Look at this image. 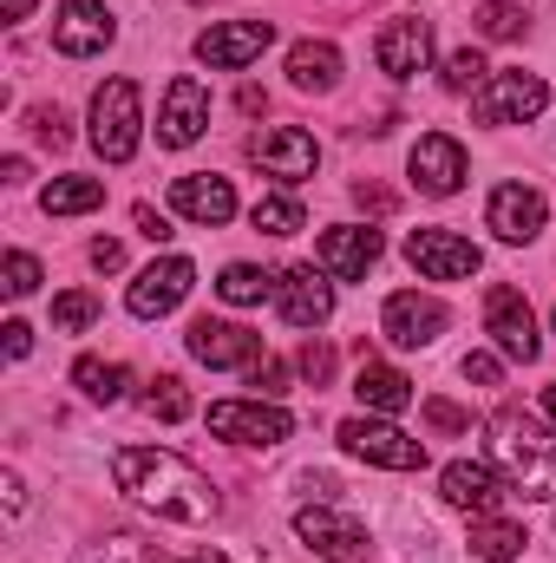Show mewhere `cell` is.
<instances>
[{
	"label": "cell",
	"instance_id": "9c48e42d",
	"mask_svg": "<svg viewBox=\"0 0 556 563\" xmlns=\"http://www.w3.org/2000/svg\"><path fill=\"white\" fill-rule=\"evenodd\" d=\"M407 263L432 282H465V276L485 269L478 243H465L458 230H413V236H407Z\"/></svg>",
	"mask_w": 556,
	"mask_h": 563
},
{
	"label": "cell",
	"instance_id": "9a60e30c",
	"mask_svg": "<svg viewBox=\"0 0 556 563\" xmlns=\"http://www.w3.org/2000/svg\"><path fill=\"white\" fill-rule=\"evenodd\" d=\"M485 223L498 230V243H537V230L551 223V203H544V190H531V184H498Z\"/></svg>",
	"mask_w": 556,
	"mask_h": 563
},
{
	"label": "cell",
	"instance_id": "7dc6e473",
	"mask_svg": "<svg viewBox=\"0 0 556 563\" xmlns=\"http://www.w3.org/2000/svg\"><path fill=\"white\" fill-rule=\"evenodd\" d=\"M544 413L556 420V387H544Z\"/></svg>",
	"mask_w": 556,
	"mask_h": 563
},
{
	"label": "cell",
	"instance_id": "f6af8a7d",
	"mask_svg": "<svg viewBox=\"0 0 556 563\" xmlns=\"http://www.w3.org/2000/svg\"><path fill=\"white\" fill-rule=\"evenodd\" d=\"M26 347H33V328H26V321H7V354H13V361H20V354H26Z\"/></svg>",
	"mask_w": 556,
	"mask_h": 563
},
{
	"label": "cell",
	"instance_id": "484cf974",
	"mask_svg": "<svg viewBox=\"0 0 556 563\" xmlns=\"http://www.w3.org/2000/svg\"><path fill=\"white\" fill-rule=\"evenodd\" d=\"M524 525H504V518H478L471 525V558H485V563H511V558H524Z\"/></svg>",
	"mask_w": 556,
	"mask_h": 563
},
{
	"label": "cell",
	"instance_id": "ee69618b",
	"mask_svg": "<svg viewBox=\"0 0 556 563\" xmlns=\"http://www.w3.org/2000/svg\"><path fill=\"white\" fill-rule=\"evenodd\" d=\"M354 203H360V210H393V190H380V184H354Z\"/></svg>",
	"mask_w": 556,
	"mask_h": 563
},
{
	"label": "cell",
	"instance_id": "8d00e7d4",
	"mask_svg": "<svg viewBox=\"0 0 556 563\" xmlns=\"http://www.w3.org/2000/svg\"><path fill=\"white\" fill-rule=\"evenodd\" d=\"M99 563H164V558H157V544H144V538H112V544L99 551Z\"/></svg>",
	"mask_w": 556,
	"mask_h": 563
},
{
	"label": "cell",
	"instance_id": "7bdbcfd3",
	"mask_svg": "<svg viewBox=\"0 0 556 563\" xmlns=\"http://www.w3.org/2000/svg\"><path fill=\"white\" fill-rule=\"evenodd\" d=\"M92 269H125V243L99 236V243H92Z\"/></svg>",
	"mask_w": 556,
	"mask_h": 563
},
{
	"label": "cell",
	"instance_id": "bcb514c9",
	"mask_svg": "<svg viewBox=\"0 0 556 563\" xmlns=\"http://www.w3.org/2000/svg\"><path fill=\"white\" fill-rule=\"evenodd\" d=\"M33 13V0H7V20H26Z\"/></svg>",
	"mask_w": 556,
	"mask_h": 563
},
{
	"label": "cell",
	"instance_id": "7c38bea8",
	"mask_svg": "<svg viewBox=\"0 0 556 563\" xmlns=\"http://www.w3.org/2000/svg\"><path fill=\"white\" fill-rule=\"evenodd\" d=\"M203 125H210V92H203V79L177 73L170 92H164V112H157V144L164 151H184V144L203 139Z\"/></svg>",
	"mask_w": 556,
	"mask_h": 563
},
{
	"label": "cell",
	"instance_id": "603a6c76",
	"mask_svg": "<svg viewBox=\"0 0 556 563\" xmlns=\"http://www.w3.org/2000/svg\"><path fill=\"white\" fill-rule=\"evenodd\" d=\"M170 203H177V217H190V223H203V230H216V223L236 217V190H230V177H210V170L177 177V184H170Z\"/></svg>",
	"mask_w": 556,
	"mask_h": 563
},
{
	"label": "cell",
	"instance_id": "52a82bcc",
	"mask_svg": "<svg viewBox=\"0 0 556 563\" xmlns=\"http://www.w3.org/2000/svg\"><path fill=\"white\" fill-rule=\"evenodd\" d=\"M210 432L236 439V445H281L294 432V413H281L276 400H216L210 407Z\"/></svg>",
	"mask_w": 556,
	"mask_h": 563
},
{
	"label": "cell",
	"instance_id": "277c9868",
	"mask_svg": "<svg viewBox=\"0 0 556 563\" xmlns=\"http://www.w3.org/2000/svg\"><path fill=\"white\" fill-rule=\"evenodd\" d=\"M485 334L498 341V354H511V361H524V367L544 354V341H537V314H531L524 288H511V282H498V288L485 295Z\"/></svg>",
	"mask_w": 556,
	"mask_h": 563
},
{
	"label": "cell",
	"instance_id": "f35d334b",
	"mask_svg": "<svg viewBox=\"0 0 556 563\" xmlns=\"http://www.w3.org/2000/svg\"><path fill=\"white\" fill-rule=\"evenodd\" d=\"M425 426L432 432H471V413L452 407V400H425Z\"/></svg>",
	"mask_w": 556,
	"mask_h": 563
},
{
	"label": "cell",
	"instance_id": "e0dca14e",
	"mask_svg": "<svg viewBox=\"0 0 556 563\" xmlns=\"http://www.w3.org/2000/svg\"><path fill=\"white\" fill-rule=\"evenodd\" d=\"M190 354L203 361V367H256L263 361V334H249V328H236V321H190Z\"/></svg>",
	"mask_w": 556,
	"mask_h": 563
},
{
	"label": "cell",
	"instance_id": "5b68a950",
	"mask_svg": "<svg viewBox=\"0 0 556 563\" xmlns=\"http://www.w3.org/2000/svg\"><path fill=\"white\" fill-rule=\"evenodd\" d=\"M544 99H551L544 73H498V79L478 86L471 112H478L485 125H531V119L544 112Z\"/></svg>",
	"mask_w": 556,
	"mask_h": 563
},
{
	"label": "cell",
	"instance_id": "60d3db41",
	"mask_svg": "<svg viewBox=\"0 0 556 563\" xmlns=\"http://www.w3.org/2000/svg\"><path fill=\"white\" fill-rule=\"evenodd\" d=\"M33 132H40V139L53 144V151H59V144L73 139V132H66V112H59V106H40V112H33Z\"/></svg>",
	"mask_w": 556,
	"mask_h": 563
},
{
	"label": "cell",
	"instance_id": "d6986e66",
	"mask_svg": "<svg viewBox=\"0 0 556 563\" xmlns=\"http://www.w3.org/2000/svg\"><path fill=\"white\" fill-rule=\"evenodd\" d=\"M190 282H197V269H190V256H164V263H151L138 282H132V314L138 321H157V314H170L184 295H190Z\"/></svg>",
	"mask_w": 556,
	"mask_h": 563
},
{
	"label": "cell",
	"instance_id": "74e56055",
	"mask_svg": "<svg viewBox=\"0 0 556 563\" xmlns=\"http://www.w3.org/2000/svg\"><path fill=\"white\" fill-rule=\"evenodd\" d=\"M249 380H256V400H276L281 387H288V367H281L276 354H263V361L249 367Z\"/></svg>",
	"mask_w": 556,
	"mask_h": 563
},
{
	"label": "cell",
	"instance_id": "ffe728a7",
	"mask_svg": "<svg viewBox=\"0 0 556 563\" xmlns=\"http://www.w3.org/2000/svg\"><path fill=\"white\" fill-rule=\"evenodd\" d=\"M374 53H380L387 79H419L432 66V26L425 20H387L380 40H374Z\"/></svg>",
	"mask_w": 556,
	"mask_h": 563
},
{
	"label": "cell",
	"instance_id": "7402d4cb",
	"mask_svg": "<svg viewBox=\"0 0 556 563\" xmlns=\"http://www.w3.org/2000/svg\"><path fill=\"white\" fill-rule=\"evenodd\" d=\"M321 269L334 282H360L374 263H380V230H360V223H341V230H327L321 236Z\"/></svg>",
	"mask_w": 556,
	"mask_h": 563
},
{
	"label": "cell",
	"instance_id": "2e32d148",
	"mask_svg": "<svg viewBox=\"0 0 556 563\" xmlns=\"http://www.w3.org/2000/svg\"><path fill=\"white\" fill-rule=\"evenodd\" d=\"M112 7L105 0H66L59 7V20H53V46L66 53V59H92V53H105L112 46Z\"/></svg>",
	"mask_w": 556,
	"mask_h": 563
},
{
	"label": "cell",
	"instance_id": "5bb4252c",
	"mask_svg": "<svg viewBox=\"0 0 556 563\" xmlns=\"http://www.w3.org/2000/svg\"><path fill=\"white\" fill-rule=\"evenodd\" d=\"M269 40H276V26H269V20H223V26L197 33V59H203V66H216V73H236V66L263 59V46H269Z\"/></svg>",
	"mask_w": 556,
	"mask_h": 563
},
{
	"label": "cell",
	"instance_id": "83f0119b",
	"mask_svg": "<svg viewBox=\"0 0 556 563\" xmlns=\"http://www.w3.org/2000/svg\"><path fill=\"white\" fill-rule=\"evenodd\" d=\"M73 380H79V394H86V400H99V407L125 400V367H119V361H99V354H86V361L73 367Z\"/></svg>",
	"mask_w": 556,
	"mask_h": 563
},
{
	"label": "cell",
	"instance_id": "4316f807",
	"mask_svg": "<svg viewBox=\"0 0 556 563\" xmlns=\"http://www.w3.org/2000/svg\"><path fill=\"white\" fill-rule=\"evenodd\" d=\"M46 217H79V210H99L105 203V184L99 177H59V184H46Z\"/></svg>",
	"mask_w": 556,
	"mask_h": 563
},
{
	"label": "cell",
	"instance_id": "ac0fdd59",
	"mask_svg": "<svg viewBox=\"0 0 556 563\" xmlns=\"http://www.w3.org/2000/svg\"><path fill=\"white\" fill-rule=\"evenodd\" d=\"M504 478L491 472V465H478V459H452L445 472H438V498L452 505V511H478V518H491L498 505H504Z\"/></svg>",
	"mask_w": 556,
	"mask_h": 563
},
{
	"label": "cell",
	"instance_id": "c3c4849f",
	"mask_svg": "<svg viewBox=\"0 0 556 563\" xmlns=\"http://www.w3.org/2000/svg\"><path fill=\"white\" fill-rule=\"evenodd\" d=\"M197 563H230V558H216V551H210V558H197Z\"/></svg>",
	"mask_w": 556,
	"mask_h": 563
},
{
	"label": "cell",
	"instance_id": "f546056e",
	"mask_svg": "<svg viewBox=\"0 0 556 563\" xmlns=\"http://www.w3.org/2000/svg\"><path fill=\"white\" fill-rule=\"evenodd\" d=\"M144 413H151V420H164V426L190 420V394H184V380H177V374H157V380H151V394H144Z\"/></svg>",
	"mask_w": 556,
	"mask_h": 563
},
{
	"label": "cell",
	"instance_id": "cb8c5ba5",
	"mask_svg": "<svg viewBox=\"0 0 556 563\" xmlns=\"http://www.w3.org/2000/svg\"><path fill=\"white\" fill-rule=\"evenodd\" d=\"M288 86H294V92H334V86H341V46H334V40H301V46H288Z\"/></svg>",
	"mask_w": 556,
	"mask_h": 563
},
{
	"label": "cell",
	"instance_id": "7a4b0ae2",
	"mask_svg": "<svg viewBox=\"0 0 556 563\" xmlns=\"http://www.w3.org/2000/svg\"><path fill=\"white\" fill-rule=\"evenodd\" d=\"M491 465L511 492L524 498H556V439L531 420L524 407H504L491 420Z\"/></svg>",
	"mask_w": 556,
	"mask_h": 563
},
{
	"label": "cell",
	"instance_id": "d4e9b609",
	"mask_svg": "<svg viewBox=\"0 0 556 563\" xmlns=\"http://www.w3.org/2000/svg\"><path fill=\"white\" fill-rule=\"evenodd\" d=\"M354 394H360L367 413H407V407H413V380H407L400 367H387V361H360Z\"/></svg>",
	"mask_w": 556,
	"mask_h": 563
},
{
	"label": "cell",
	"instance_id": "44dd1931",
	"mask_svg": "<svg viewBox=\"0 0 556 563\" xmlns=\"http://www.w3.org/2000/svg\"><path fill=\"white\" fill-rule=\"evenodd\" d=\"M407 164H413V184L425 197H452V190L465 184V144L445 139V132H425Z\"/></svg>",
	"mask_w": 556,
	"mask_h": 563
},
{
	"label": "cell",
	"instance_id": "6da1fadb",
	"mask_svg": "<svg viewBox=\"0 0 556 563\" xmlns=\"http://www.w3.org/2000/svg\"><path fill=\"white\" fill-rule=\"evenodd\" d=\"M112 478H119V492L132 505L170 518V525H210L216 505H223L216 485L197 465H184L177 452H157V445H119L112 452Z\"/></svg>",
	"mask_w": 556,
	"mask_h": 563
},
{
	"label": "cell",
	"instance_id": "30bf717a",
	"mask_svg": "<svg viewBox=\"0 0 556 563\" xmlns=\"http://www.w3.org/2000/svg\"><path fill=\"white\" fill-rule=\"evenodd\" d=\"M294 538H301L308 551L334 558V563L367 558V531H360V518H347V511H334V505H301V511H294Z\"/></svg>",
	"mask_w": 556,
	"mask_h": 563
},
{
	"label": "cell",
	"instance_id": "e575fe53",
	"mask_svg": "<svg viewBox=\"0 0 556 563\" xmlns=\"http://www.w3.org/2000/svg\"><path fill=\"white\" fill-rule=\"evenodd\" d=\"M0 288H7V295H13V301H20V295H33V288H40V263H33V256H26V250H7V263H0Z\"/></svg>",
	"mask_w": 556,
	"mask_h": 563
},
{
	"label": "cell",
	"instance_id": "d590c367",
	"mask_svg": "<svg viewBox=\"0 0 556 563\" xmlns=\"http://www.w3.org/2000/svg\"><path fill=\"white\" fill-rule=\"evenodd\" d=\"M294 367H301L308 387H327V380H334V347H327V341H308V347L294 354Z\"/></svg>",
	"mask_w": 556,
	"mask_h": 563
},
{
	"label": "cell",
	"instance_id": "b9f144b4",
	"mask_svg": "<svg viewBox=\"0 0 556 563\" xmlns=\"http://www.w3.org/2000/svg\"><path fill=\"white\" fill-rule=\"evenodd\" d=\"M458 374H465V380H478V387H498V374H504V367H498V354H465V361H458Z\"/></svg>",
	"mask_w": 556,
	"mask_h": 563
},
{
	"label": "cell",
	"instance_id": "8992f818",
	"mask_svg": "<svg viewBox=\"0 0 556 563\" xmlns=\"http://www.w3.org/2000/svg\"><path fill=\"white\" fill-rule=\"evenodd\" d=\"M341 445H347L354 459H367V465H387V472H419V465H425V445H419L413 432L374 420V413L341 420Z\"/></svg>",
	"mask_w": 556,
	"mask_h": 563
},
{
	"label": "cell",
	"instance_id": "f1b7e54d",
	"mask_svg": "<svg viewBox=\"0 0 556 563\" xmlns=\"http://www.w3.org/2000/svg\"><path fill=\"white\" fill-rule=\"evenodd\" d=\"M216 295H223V301H236V308H249V301L276 295V276H269V269H249V263H230V269L216 276Z\"/></svg>",
	"mask_w": 556,
	"mask_h": 563
},
{
	"label": "cell",
	"instance_id": "8fae6325",
	"mask_svg": "<svg viewBox=\"0 0 556 563\" xmlns=\"http://www.w3.org/2000/svg\"><path fill=\"white\" fill-rule=\"evenodd\" d=\"M276 308L288 328H321L334 314V288H327V269L314 263H288L276 276Z\"/></svg>",
	"mask_w": 556,
	"mask_h": 563
},
{
	"label": "cell",
	"instance_id": "d6a6232c",
	"mask_svg": "<svg viewBox=\"0 0 556 563\" xmlns=\"http://www.w3.org/2000/svg\"><path fill=\"white\" fill-rule=\"evenodd\" d=\"M485 73H491V66H485V53H478V46H458V53L445 59V92H478V86H485Z\"/></svg>",
	"mask_w": 556,
	"mask_h": 563
},
{
	"label": "cell",
	"instance_id": "836d02e7",
	"mask_svg": "<svg viewBox=\"0 0 556 563\" xmlns=\"http://www.w3.org/2000/svg\"><path fill=\"white\" fill-rule=\"evenodd\" d=\"M92 321H99V301H92L86 288H73V295L53 301V328H59V334H79V328H92Z\"/></svg>",
	"mask_w": 556,
	"mask_h": 563
},
{
	"label": "cell",
	"instance_id": "ba28073f",
	"mask_svg": "<svg viewBox=\"0 0 556 563\" xmlns=\"http://www.w3.org/2000/svg\"><path fill=\"white\" fill-rule=\"evenodd\" d=\"M445 321H452V308L438 295H419V288L387 295V308H380V334L400 341V347H432L445 334Z\"/></svg>",
	"mask_w": 556,
	"mask_h": 563
},
{
	"label": "cell",
	"instance_id": "4fadbf2b",
	"mask_svg": "<svg viewBox=\"0 0 556 563\" xmlns=\"http://www.w3.org/2000/svg\"><path fill=\"white\" fill-rule=\"evenodd\" d=\"M249 157H256L269 177H281V184H308L314 164H321V144L308 139V132H294V125H269V132L249 139Z\"/></svg>",
	"mask_w": 556,
	"mask_h": 563
},
{
	"label": "cell",
	"instance_id": "1f68e13d",
	"mask_svg": "<svg viewBox=\"0 0 556 563\" xmlns=\"http://www.w3.org/2000/svg\"><path fill=\"white\" fill-rule=\"evenodd\" d=\"M249 223H256L263 236H294V230H301L308 217H301V203H294V197H256Z\"/></svg>",
	"mask_w": 556,
	"mask_h": 563
},
{
	"label": "cell",
	"instance_id": "4dcf8cb0",
	"mask_svg": "<svg viewBox=\"0 0 556 563\" xmlns=\"http://www.w3.org/2000/svg\"><path fill=\"white\" fill-rule=\"evenodd\" d=\"M471 26H478L485 40H518V33L531 26V13H524V7H511V0H485V7L471 13Z\"/></svg>",
	"mask_w": 556,
	"mask_h": 563
},
{
	"label": "cell",
	"instance_id": "3957f363",
	"mask_svg": "<svg viewBox=\"0 0 556 563\" xmlns=\"http://www.w3.org/2000/svg\"><path fill=\"white\" fill-rule=\"evenodd\" d=\"M138 125H144V106H138V86L132 79H105L92 92V151L105 164H125L138 151Z\"/></svg>",
	"mask_w": 556,
	"mask_h": 563
},
{
	"label": "cell",
	"instance_id": "ab89813d",
	"mask_svg": "<svg viewBox=\"0 0 556 563\" xmlns=\"http://www.w3.org/2000/svg\"><path fill=\"white\" fill-rule=\"evenodd\" d=\"M132 223H138L144 243H170V236H177V230H170V217H164V210H151V203H138V210H132Z\"/></svg>",
	"mask_w": 556,
	"mask_h": 563
}]
</instances>
